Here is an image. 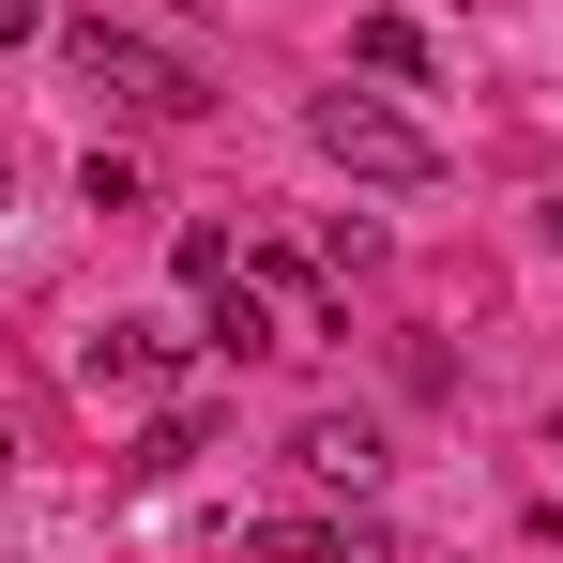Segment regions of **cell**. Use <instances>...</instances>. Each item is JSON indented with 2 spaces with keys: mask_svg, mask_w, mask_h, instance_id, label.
Masks as SVG:
<instances>
[{
  "mask_svg": "<svg viewBox=\"0 0 563 563\" xmlns=\"http://www.w3.org/2000/svg\"><path fill=\"white\" fill-rule=\"evenodd\" d=\"M305 137H320V168H351V184H442V137H427L411 107H380V92H320Z\"/></svg>",
  "mask_w": 563,
  "mask_h": 563,
  "instance_id": "6da1fadb",
  "label": "cell"
},
{
  "mask_svg": "<svg viewBox=\"0 0 563 563\" xmlns=\"http://www.w3.org/2000/svg\"><path fill=\"white\" fill-rule=\"evenodd\" d=\"M62 62H77L107 107H137V122H184V107H213V92H198V62L137 46V31H107V15H77V31H62Z\"/></svg>",
  "mask_w": 563,
  "mask_h": 563,
  "instance_id": "7a4b0ae2",
  "label": "cell"
},
{
  "mask_svg": "<svg viewBox=\"0 0 563 563\" xmlns=\"http://www.w3.org/2000/svg\"><path fill=\"white\" fill-rule=\"evenodd\" d=\"M289 457H305V487L366 503V487H380V427H366V411H305V427H289Z\"/></svg>",
  "mask_w": 563,
  "mask_h": 563,
  "instance_id": "3957f363",
  "label": "cell"
},
{
  "mask_svg": "<svg viewBox=\"0 0 563 563\" xmlns=\"http://www.w3.org/2000/svg\"><path fill=\"white\" fill-rule=\"evenodd\" d=\"M260 549H275V563H396V549H380V518H275Z\"/></svg>",
  "mask_w": 563,
  "mask_h": 563,
  "instance_id": "277c9868",
  "label": "cell"
},
{
  "mask_svg": "<svg viewBox=\"0 0 563 563\" xmlns=\"http://www.w3.org/2000/svg\"><path fill=\"white\" fill-rule=\"evenodd\" d=\"M198 305H213V351H229V366H260V351H289V335H275V305H260L244 275H229V289H198Z\"/></svg>",
  "mask_w": 563,
  "mask_h": 563,
  "instance_id": "5b68a950",
  "label": "cell"
},
{
  "mask_svg": "<svg viewBox=\"0 0 563 563\" xmlns=\"http://www.w3.org/2000/svg\"><path fill=\"white\" fill-rule=\"evenodd\" d=\"M351 62H366V77H396V92H411V77H427V31H411V15H351Z\"/></svg>",
  "mask_w": 563,
  "mask_h": 563,
  "instance_id": "8992f818",
  "label": "cell"
},
{
  "mask_svg": "<svg viewBox=\"0 0 563 563\" xmlns=\"http://www.w3.org/2000/svg\"><path fill=\"white\" fill-rule=\"evenodd\" d=\"M77 366H92V396H107V380H122V396H137V380H168V366H184V351H168V335H92V351H77Z\"/></svg>",
  "mask_w": 563,
  "mask_h": 563,
  "instance_id": "52a82bcc",
  "label": "cell"
},
{
  "mask_svg": "<svg viewBox=\"0 0 563 563\" xmlns=\"http://www.w3.org/2000/svg\"><path fill=\"white\" fill-rule=\"evenodd\" d=\"M31 31H46V0H0V46H31Z\"/></svg>",
  "mask_w": 563,
  "mask_h": 563,
  "instance_id": "ba28073f",
  "label": "cell"
},
{
  "mask_svg": "<svg viewBox=\"0 0 563 563\" xmlns=\"http://www.w3.org/2000/svg\"><path fill=\"white\" fill-rule=\"evenodd\" d=\"M533 229H549V244H563V184H549V198H533Z\"/></svg>",
  "mask_w": 563,
  "mask_h": 563,
  "instance_id": "9c48e42d",
  "label": "cell"
}]
</instances>
